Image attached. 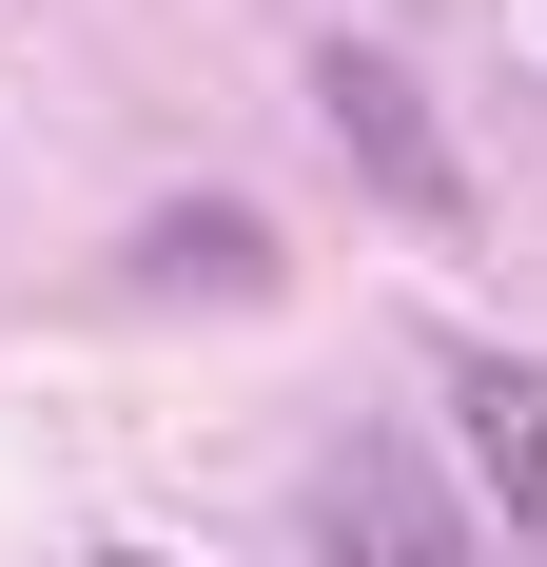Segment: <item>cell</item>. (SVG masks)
<instances>
[{
	"instance_id": "cell-1",
	"label": "cell",
	"mask_w": 547,
	"mask_h": 567,
	"mask_svg": "<svg viewBox=\"0 0 547 567\" xmlns=\"http://www.w3.org/2000/svg\"><path fill=\"white\" fill-rule=\"evenodd\" d=\"M313 548L332 567H489L469 509H450V470L411 451V431H332L313 451Z\"/></svg>"
},
{
	"instance_id": "cell-2",
	"label": "cell",
	"mask_w": 547,
	"mask_h": 567,
	"mask_svg": "<svg viewBox=\"0 0 547 567\" xmlns=\"http://www.w3.org/2000/svg\"><path fill=\"white\" fill-rule=\"evenodd\" d=\"M313 99H332V137H352V176H372L391 216H431V235L469 216V157L431 137V79H411L391 40H332V59H313Z\"/></svg>"
},
{
	"instance_id": "cell-3",
	"label": "cell",
	"mask_w": 547,
	"mask_h": 567,
	"mask_svg": "<svg viewBox=\"0 0 547 567\" xmlns=\"http://www.w3.org/2000/svg\"><path fill=\"white\" fill-rule=\"evenodd\" d=\"M450 431H469V470H489V509L547 528V372L528 352H450Z\"/></svg>"
},
{
	"instance_id": "cell-4",
	"label": "cell",
	"mask_w": 547,
	"mask_h": 567,
	"mask_svg": "<svg viewBox=\"0 0 547 567\" xmlns=\"http://www.w3.org/2000/svg\"><path fill=\"white\" fill-rule=\"evenodd\" d=\"M137 293H274V235L235 196H176V216H137Z\"/></svg>"
},
{
	"instance_id": "cell-5",
	"label": "cell",
	"mask_w": 547,
	"mask_h": 567,
	"mask_svg": "<svg viewBox=\"0 0 547 567\" xmlns=\"http://www.w3.org/2000/svg\"><path fill=\"white\" fill-rule=\"evenodd\" d=\"M117 567H157V548H117Z\"/></svg>"
}]
</instances>
